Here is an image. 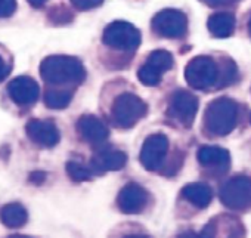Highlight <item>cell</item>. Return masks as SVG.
I'll return each mask as SVG.
<instances>
[{"label": "cell", "instance_id": "277c9868", "mask_svg": "<svg viewBox=\"0 0 251 238\" xmlns=\"http://www.w3.org/2000/svg\"><path fill=\"white\" fill-rule=\"evenodd\" d=\"M148 106L144 99H141L135 93H121L115 98L111 109L112 120L115 126L121 129H130L133 128L141 118L147 115Z\"/></svg>", "mask_w": 251, "mask_h": 238}, {"label": "cell", "instance_id": "5bb4252c", "mask_svg": "<svg viewBox=\"0 0 251 238\" xmlns=\"http://www.w3.org/2000/svg\"><path fill=\"white\" fill-rule=\"evenodd\" d=\"M77 132L90 145H102L109 136V131L105 123L95 115L80 117L77 122Z\"/></svg>", "mask_w": 251, "mask_h": 238}, {"label": "cell", "instance_id": "f1b7e54d", "mask_svg": "<svg viewBox=\"0 0 251 238\" xmlns=\"http://www.w3.org/2000/svg\"><path fill=\"white\" fill-rule=\"evenodd\" d=\"M48 0H28V3L33 6V8H42Z\"/></svg>", "mask_w": 251, "mask_h": 238}, {"label": "cell", "instance_id": "8fae6325", "mask_svg": "<svg viewBox=\"0 0 251 238\" xmlns=\"http://www.w3.org/2000/svg\"><path fill=\"white\" fill-rule=\"evenodd\" d=\"M148 192L144 186L136 182H130L124 185L117 197V206L120 212L126 214H138L141 213L148 203Z\"/></svg>", "mask_w": 251, "mask_h": 238}, {"label": "cell", "instance_id": "83f0119b", "mask_svg": "<svg viewBox=\"0 0 251 238\" xmlns=\"http://www.w3.org/2000/svg\"><path fill=\"white\" fill-rule=\"evenodd\" d=\"M177 238H200V234H195L194 231H185Z\"/></svg>", "mask_w": 251, "mask_h": 238}, {"label": "cell", "instance_id": "2e32d148", "mask_svg": "<svg viewBox=\"0 0 251 238\" xmlns=\"http://www.w3.org/2000/svg\"><path fill=\"white\" fill-rule=\"evenodd\" d=\"M198 161L202 167L216 170V172H226L230 164L229 153L225 148L205 145L198 150Z\"/></svg>", "mask_w": 251, "mask_h": 238}, {"label": "cell", "instance_id": "4316f807", "mask_svg": "<svg viewBox=\"0 0 251 238\" xmlns=\"http://www.w3.org/2000/svg\"><path fill=\"white\" fill-rule=\"evenodd\" d=\"M45 176H46V175H45L43 172H33V173L30 175V182L40 185V184L45 181Z\"/></svg>", "mask_w": 251, "mask_h": 238}, {"label": "cell", "instance_id": "7c38bea8", "mask_svg": "<svg viewBox=\"0 0 251 238\" xmlns=\"http://www.w3.org/2000/svg\"><path fill=\"white\" fill-rule=\"evenodd\" d=\"M8 95L9 98L20 106H30L36 104L40 95V87L37 81L31 77L21 76L14 79L8 84Z\"/></svg>", "mask_w": 251, "mask_h": 238}, {"label": "cell", "instance_id": "484cf974", "mask_svg": "<svg viewBox=\"0 0 251 238\" xmlns=\"http://www.w3.org/2000/svg\"><path fill=\"white\" fill-rule=\"evenodd\" d=\"M204 3H207L208 6L211 8H219V6H227V5H232L238 0H202Z\"/></svg>", "mask_w": 251, "mask_h": 238}, {"label": "cell", "instance_id": "603a6c76", "mask_svg": "<svg viewBox=\"0 0 251 238\" xmlns=\"http://www.w3.org/2000/svg\"><path fill=\"white\" fill-rule=\"evenodd\" d=\"M12 70V61L8 52L0 46V81H3Z\"/></svg>", "mask_w": 251, "mask_h": 238}, {"label": "cell", "instance_id": "4dcf8cb0", "mask_svg": "<svg viewBox=\"0 0 251 238\" xmlns=\"http://www.w3.org/2000/svg\"><path fill=\"white\" fill-rule=\"evenodd\" d=\"M8 238H31L28 235H20V234H14V235H9Z\"/></svg>", "mask_w": 251, "mask_h": 238}, {"label": "cell", "instance_id": "4fadbf2b", "mask_svg": "<svg viewBox=\"0 0 251 238\" xmlns=\"http://www.w3.org/2000/svg\"><path fill=\"white\" fill-rule=\"evenodd\" d=\"M27 136L31 139V142L45 147V148H52L55 147L59 139V131L56 125L50 120H39V118H33L25 126Z\"/></svg>", "mask_w": 251, "mask_h": 238}, {"label": "cell", "instance_id": "9a60e30c", "mask_svg": "<svg viewBox=\"0 0 251 238\" xmlns=\"http://www.w3.org/2000/svg\"><path fill=\"white\" fill-rule=\"evenodd\" d=\"M126 163H127V156L123 151L112 150V148H102L96 151V154L92 157L90 166L99 175L105 172L120 170L126 166Z\"/></svg>", "mask_w": 251, "mask_h": 238}, {"label": "cell", "instance_id": "30bf717a", "mask_svg": "<svg viewBox=\"0 0 251 238\" xmlns=\"http://www.w3.org/2000/svg\"><path fill=\"white\" fill-rule=\"evenodd\" d=\"M169 153V138L163 133H155L147 138L141 150V163L150 170L155 172L161 169Z\"/></svg>", "mask_w": 251, "mask_h": 238}, {"label": "cell", "instance_id": "e0dca14e", "mask_svg": "<svg viewBox=\"0 0 251 238\" xmlns=\"http://www.w3.org/2000/svg\"><path fill=\"white\" fill-rule=\"evenodd\" d=\"M182 195L195 207L198 209H205L210 206L211 200H213V191L207 184H201V182H194V184H188L183 186L182 189Z\"/></svg>", "mask_w": 251, "mask_h": 238}, {"label": "cell", "instance_id": "f546056e", "mask_svg": "<svg viewBox=\"0 0 251 238\" xmlns=\"http://www.w3.org/2000/svg\"><path fill=\"white\" fill-rule=\"evenodd\" d=\"M124 238H148L145 235H141V234H133V235H126Z\"/></svg>", "mask_w": 251, "mask_h": 238}, {"label": "cell", "instance_id": "cb8c5ba5", "mask_svg": "<svg viewBox=\"0 0 251 238\" xmlns=\"http://www.w3.org/2000/svg\"><path fill=\"white\" fill-rule=\"evenodd\" d=\"M17 11V0H0V18H9Z\"/></svg>", "mask_w": 251, "mask_h": 238}, {"label": "cell", "instance_id": "9c48e42d", "mask_svg": "<svg viewBox=\"0 0 251 238\" xmlns=\"http://www.w3.org/2000/svg\"><path fill=\"white\" fill-rule=\"evenodd\" d=\"M175 61L173 55L167 51L158 49L150 53L147 62L139 68L138 77L142 84L145 86H157L160 84L164 73L172 70Z\"/></svg>", "mask_w": 251, "mask_h": 238}, {"label": "cell", "instance_id": "ac0fdd59", "mask_svg": "<svg viewBox=\"0 0 251 238\" xmlns=\"http://www.w3.org/2000/svg\"><path fill=\"white\" fill-rule=\"evenodd\" d=\"M235 17L229 12H216L208 18L207 27L214 37L225 39L232 36L235 30Z\"/></svg>", "mask_w": 251, "mask_h": 238}, {"label": "cell", "instance_id": "d6a6232c", "mask_svg": "<svg viewBox=\"0 0 251 238\" xmlns=\"http://www.w3.org/2000/svg\"><path fill=\"white\" fill-rule=\"evenodd\" d=\"M250 120H251V117H250Z\"/></svg>", "mask_w": 251, "mask_h": 238}, {"label": "cell", "instance_id": "1f68e13d", "mask_svg": "<svg viewBox=\"0 0 251 238\" xmlns=\"http://www.w3.org/2000/svg\"><path fill=\"white\" fill-rule=\"evenodd\" d=\"M248 30H250V34H251V18H250V23H248Z\"/></svg>", "mask_w": 251, "mask_h": 238}, {"label": "cell", "instance_id": "8992f818", "mask_svg": "<svg viewBox=\"0 0 251 238\" xmlns=\"http://www.w3.org/2000/svg\"><path fill=\"white\" fill-rule=\"evenodd\" d=\"M220 200L229 210L242 212L251 207V179L233 176L220 188Z\"/></svg>", "mask_w": 251, "mask_h": 238}, {"label": "cell", "instance_id": "d4e9b609", "mask_svg": "<svg viewBox=\"0 0 251 238\" xmlns=\"http://www.w3.org/2000/svg\"><path fill=\"white\" fill-rule=\"evenodd\" d=\"M71 3L78 11H89L100 6L103 3V0H71Z\"/></svg>", "mask_w": 251, "mask_h": 238}, {"label": "cell", "instance_id": "3957f363", "mask_svg": "<svg viewBox=\"0 0 251 238\" xmlns=\"http://www.w3.org/2000/svg\"><path fill=\"white\" fill-rule=\"evenodd\" d=\"M238 125V104L226 96L211 101L204 112V128L211 136H226Z\"/></svg>", "mask_w": 251, "mask_h": 238}, {"label": "cell", "instance_id": "ba28073f", "mask_svg": "<svg viewBox=\"0 0 251 238\" xmlns=\"http://www.w3.org/2000/svg\"><path fill=\"white\" fill-rule=\"evenodd\" d=\"M152 30L166 39H180L188 31V18L182 11L164 9L152 18Z\"/></svg>", "mask_w": 251, "mask_h": 238}, {"label": "cell", "instance_id": "7402d4cb", "mask_svg": "<svg viewBox=\"0 0 251 238\" xmlns=\"http://www.w3.org/2000/svg\"><path fill=\"white\" fill-rule=\"evenodd\" d=\"M48 17H49V20H50L53 24H68V23L73 21V14L70 12L68 8H65V6H62V5H61V6L52 8Z\"/></svg>", "mask_w": 251, "mask_h": 238}, {"label": "cell", "instance_id": "44dd1931", "mask_svg": "<svg viewBox=\"0 0 251 238\" xmlns=\"http://www.w3.org/2000/svg\"><path fill=\"white\" fill-rule=\"evenodd\" d=\"M67 173L74 182L90 181L96 175V172L93 170L92 166L89 167V166H84L83 163H78V161H68L67 163Z\"/></svg>", "mask_w": 251, "mask_h": 238}, {"label": "cell", "instance_id": "5b68a950", "mask_svg": "<svg viewBox=\"0 0 251 238\" xmlns=\"http://www.w3.org/2000/svg\"><path fill=\"white\" fill-rule=\"evenodd\" d=\"M103 45L108 48L123 51V52H135L142 42L141 31L126 21H114L103 30L102 36Z\"/></svg>", "mask_w": 251, "mask_h": 238}, {"label": "cell", "instance_id": "6da1fadb", "mask_svg": "<svg viewBox=\"0 0 251 238\" xmlns=\"http://www.w3.org/2000/svg\"><path fill=\"white\" fill-rule=\"evenodd\" d=\"M229 59L225 61L223 68L226 67ZM220 65L210 56H195L192 58L186 68H185V79L188 81V84L197 90H208L213 87L220 86L219 81L222 80V84H230L235 77L236 73H223L222 74Z\"/></svg>", "mask_w": 251, "mask_h": 238}, {"label": "cell", "instance_id": "52a82bcc", "mask_svg": "<svg viewBox=\"0 0 251 238\" xmlns=\"http://www.w3.org/2000/svg\"><path fill=\"white\" fill-rule=\"evenodd\" d=\"M198 111V98L188 90H176L169 104L167 115L183 128H191Z\"/></svg>", "mask_w": 251, "mask_h": 238}, {"label": "cell", "instance_id": "7a4b0ae2", "mask_svg": "<svg viewBox=\"0 0 251 238\" xmlns=\"http://www.w3.org/2000/svg\"><path fill=\"white\" fill-rule=\"evenodd\" d=\"M42 79L55 86L81 84L86 79V70L80 59L67 55H52L40 64Z\"/></svg>", "mask_w": 251, "mask_h": 238}, {"label": "cell", "instance_id": "ffe728a7", "mask_svg": "<svg viewBox=\"0 0 251 238\" xmlns=\"http://www.w3.org/2000/svg\"><path fill=\"white\" fill-rule=\"evenodd\" d=\"M73 99L71 90H48L45 93V104L52 109H62L70 105Z\"/></svg>", "mask_w": 251, "mask_h": 238}, {"label": "cell", "instance_id": "d6986e66", "mask_svg": "<svg viewBox=\"0 0 251 238\" xmlns=\"http://www.w3.org/2000/svg\"><path fill=\"white\" fill-rule=\"evenodd\" d=\"M0 219H2L3 225L8 228H21L28 220V213L25 207L20 203H11L2 207L0 210Z\"/></svg>", "mask_w": 251, "mask_h": 238}]
</instances>
